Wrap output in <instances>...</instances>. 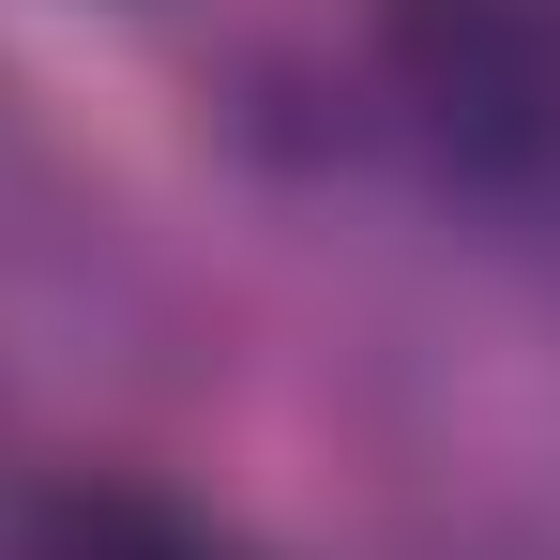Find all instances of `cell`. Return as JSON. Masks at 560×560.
Masks as SVG:
<instances>
[{
    "instance_id": "6da1fadb",
    "label": "cell",
    "mask_w": 560,
    "mask_h": 560,
    "mask_svg": "<svg viewBox=\"0 0 560 560\" xmlns=\"http://www.w3.org/2000/svg\"><path fill=\"white\" fill-rule=\"evenodd\" d=\"M394 106L485 197L560 183V0H394Z\"/></svg>"
},
{
    "instance_id": "7a4b0ae2",
    "label": "cell",
    "mask_w": 560,
    "mask_h": 560,
    "mask_svg": "<svg viewBox=\"0 0 560 560\" xmlns=\"http://www.w3.org/2000/svg\"><path fill=\"white\" fill-rule=\"evenodd\" d=\"M15 560H212L167 485H121V469H61L46 500H15Z\"/></svg>"
}]
</instances>
